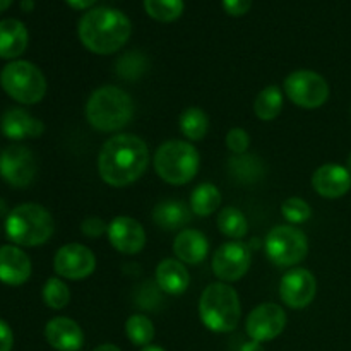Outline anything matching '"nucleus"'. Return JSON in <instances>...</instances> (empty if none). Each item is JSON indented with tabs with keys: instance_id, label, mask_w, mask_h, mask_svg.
<instances>
[{
	"instance_id": "nucleus-1",
	"label": "nucleus",
	"mask_w": 351,
	"mask_h": 351,
	"mask_svg": "<svg viewBox=\"0 0 351 351\" xmlns=\"http://www.w3.org/2000/svg\"><path fill=\"white\" fill-rule=\"evenodd\" d=\"M149 165V151L132 134L113 136L103 144L98 156L99 177L112 187H125L139 180Z\"/></svg>"
},
{
	"instance_id": "nucleus-2",
	"label": "nucleus",
	"mask_w": 351,
	"mask_h": 351,
	"mask_svg": "<svg viewBox=\"0 0 351 351\" xmlns=\"http://www.w3.org/2000/svg\"><path fill=\"white\" fill-rule=\"evenodd\" d=\"M132 33L130 19L119 9L96 7L81 17L77 34L89 51L110 55L119 51L129 41Z\"/></svg>"
},
{
	"instance_id": "nucleus-3",
	"label": "nucleus",
	"mask_w": 351,
	"mask_h": 351,
	"mask_svg": "<svg viewBox=\"0 0 351 351\" xmlns=\"http://www.w3.org/2000/svg\"><path fill=\"white\" fill-rule=\"evenodd\" d=\"M134 117L132 98L117 86H103L89 96L86 119L89 125L101 132H115L125 127Z\"/></svg>"
},
{
	"instance_id": "nucleus-4",
	"label": "nucleus",
	"mask_w": 351,
	"mask_h": 351,
	"mask_svg": "<svg viewBox=\"0 0 351 351\" xmlns=\"http://www.w3.org/2000/svg\"><path fill=\"white\" fill-rule=\"evenodd\" d=\"M53 218L43 206L24 202L10 209L5 218L7 239L14 245L40 247L53 235Z\"/></svg>"
},
{
	"instance_id": "nucleus-5",
	"label": "nucleus",
	"mask_w": 351,
	"mask_h": 351,
	"mask_svg": "<svg viewBox=\"0 0 351 351\" xmlns=\"http://www.w3.org/2000/svg\"><path fill=\"white\" fill-rule=\"evenodd\" d=\"M240 307L239 293L226 283H213L202 291L199 300V317L213 332H230L239 326Z\"/></svg>"
},
{
	"instance_id": "nucleus-6",
	"label": "nucleus",
	"mask_w": 351,
	"mask_h": 351,
	"mask_svg": "<svg viewBox=\"0 0 351 351\" xmlns=\"http://www.w3.org/2000/svg\"><path fill=\"white\" fill-rule=\"evenodd\" d=\"M154 170L171 185H185L197 175L201 156L191 143L167 141L154 154Z\"/></svg>"
},
{
	"instance_id": "nucleus-7",
	"label": "nucleus",
	"mask_w": 351,
	"mask_h": 351,
	"mask_svg": "<svg viewBox=\"0 0 351 351\" xmlns=\"http://www.w3.org/2000/svg\"><path fill=\"white\" fill-rule=\"evenodd\" d=\"M3 91L21 105L40 103L47 95V79L43 72L27 60H12L0 72Z\"/></svg>"
},
{
	"instance_id": "nucleus-8",
	"label": "nucleus",
	"mask_w": 351,
	"mask_h": 351,
	"mask_svg": "<svg viewBox=\"0 0 351 351\" xmlns=\"http://www.w3.org/2000/svg\"><path fill=\"white\" fill-rule=\"evenodd\" d=\"M266 254L276 266L291 267L307 257L308 240L305 233L295 226L280 225L267 233Z\"/></svg>"
},
{
	"instance_id": "nucleus-9",
	"label": "nucleus",
	"mask_w": 351,
	"mask_h": 351,
	"mask_svg": "<svg viewBox=\"0 0 351 351\" xmlns=\"http://www.w3.org/2000/svg\"><path fill=\"white\" fill-rule=\"evenodd\" d=\"M285 93L300 108H321L329 98V84L314 71L291 72L285 79Z\"/></svg>"
},
{
	"instance_id": "nucleus-10",
	"label": "nucleus",
	"mask_w": 351,
	"mask_h": 351,
	"mask_svg": "<svg viewBox=\"0 0 351 351\" xmlns=\"http://www.w3.org/2000/svg\"><path fill=\"white\" fill-rule=\"evenodd\" d=\"M36 158L27 147L12 144L0 153V177L12 187H27L36 177Z\"/></svg>"
},
{
	"instance_id": "nucleus-11",
	"label": "nucleus",
	"mask_w": 351,
	"mask_h": 351,
	"mask_svg": "<svg viewBox=\"0 0 351 351\" xmlns=\"http://www.w3.org/2000/svg\"><path fill=\"white\" fill-rule=\"evenodd\" d=\"M53 269L58 276L65 280H84L95 273L96 257L88 247L79 245V243H67L55 254Z\"/></svg>"
},
{
	"instance_id": "nucleus-12",
	"label": "nucleus",
	"mask_w": 351,
	"mask_h": 351,
	"mask_svg": "<svg viewBox=\"0 0 351 351\" xmlns=\"http://www.w3.org/2000/svg\"><path fill=\"white\" fill-rule=\"evenodd\" d=\"M287 328V314L278 304H261L249 314L247 335L252 341L266 343L276 339Z\"/></svg>"
},
{
	"instance_id": "nucleus-13",
	"label": "nucleus",
	"mask_w": 351,
	"mask_h": 351,
	"mask_svg": "<svg viewBox=\"0 0 351 351\" xmlns=\"http://www.w3.org/2000/svg\"><path fill=\"white\" fill-rule=\"evenodd\" d=\"M213 273L223 283H233L245 276L250 267V249L242 242H226L213 257Z\"/></svg>"
},
{
	"instance_id": "nucleus-14",
	"label": "nucleus",
	"mask_w": 351,
	"mask_h": 351,
	"mask_svg": "<svg viewBox=\"0 0 351 351\" xmlns=\"http://www.w3.org/2000/svg\"><path fill=\"white\" fill-rule=\"evenodd\" d=\"M317 293L314 274L304 267L291 269L281 278L280 297L290 308H305L312 304Z\"/></svg>"
},
{
	"instance_id": "nucleus-15",
	"label": "nucleus",
	"mask_w": 351,
	"mask_h": 351,
	"mask_svg": "<svg viewBox=\"0 0 351 351\" xmlns=\"http://www.w3.org/2000/svg\"><path fill=\"white\" fill-rule=\"evenodd\" d=\"M108 240L113 249L125 256L141 252L146 245V232L143 225L130 216H117L108 225Z\"/></svg>"
},
{
	"instance_id": "nucleus-16",
	"label": "nucleus",
	"mask_w": 351,
	"mask_h": 351,
	"mask_svg": "<svg viewBox=\"0 0 351 351\" xmlns=\"http://www.w3.org/2000/svg\"><path fill=\"white\" fill-rule=\"evenodd\" d=\"M315 192L326 199H338L351 189V171L341 165L328 163L319 167L312 177Z\"/></svg>"
},
{
	"instance_id": "nucleus-17",
	"label": "nucleus",
	"mask_w": 351,
	"mask_h": 351,
	"mask_svg": "<svg viewBox=\"0 0 351 351\" xmlns=\"http://www.w3.org/2000/svg\"><path fill=\"white\" fill-rule=\"evenodd\" d=\"M31 261L17 245L0 247V283L7 287H21L31 278Z\"/></svg>"
},
{
	"instance_id": "nucleus-18",
	"label": "nucleus",
	"mask_w": 351,
	"mask_h": 351,
	"mask_svg": "<svg viewBox=\"0 0 351 351\" xmlns=\"http://www.w3.org/2000/svg\"><path fill=\"white\" fill-rule=\"evenodd\" d=\"M0 130L7 139L23 141V139H36L43 134L45 125L41 120L34 119L31 113L23 108L5 110L0 119Z\"/></svg>"
},
{
	"instance_id": "nucleus-19",
	"label": "nucleus",
	"mask_w": 351,
	"mask_h": 351,
	"mask_svg": "<svg viewBox=\"0 0 351 351\" xmlns=\"http://www.w3.org/2000/svg\"><path fill=\"white\" fill-rule=\"evenodd\" d=\"M45 338L57 351H79L84 345L81 326L69 317H55L45 326Z\"/></svg>"
},
{
	"instance_id": "nucleus-20",
	"label": "nucleus",
	"mask_w": 351,
	"mask_h": 351,
	"mask_svg": "<svg viewBox=\"0 0 351 351\" xmlns=\"http://www.w3.org/2000/svg\"><path fill=\"white\" fill-rule=\"evenodd\" d=\"M173 252L180 263L199 264L209 252V242L199 230H182L173 240Z\"/></svg>"
},
{
	"instance_id": "nucleus-21",
	"label": "nucleus",
	"mask_w": 351,
	"mask_h": 351,
	"mask_svg": "<svg viewBox=\"0 0 351 351\" xmlns=\"http://www.w3.org/2000/svg\"><path fill=\"white\" fill-rule=\"evenodd\" d=\"M29 34L26 26L17 19L0 21V58L14 60L26 51Z\"/></svg>"
},
{
	"instance_id": "nucleus-22",
	"label": "nucleus",
	"mask_w": 351,
	"mask_h": 351,
	"mask_svg": "<svg viewBox=\"0 0 351 351\" xmlns=\"http://www.w3.org/2000/svg\"><path fill=\"white\" fill-rule=\"evenodd\" d=\"M191 276L178 259H165L156 267V285L168 295H182L189 288Z\"/></svg>"
},
{
	"instance_id": "nucleus-23",
	"label": "nucleus",
	"mask_w": 351,
	"mask_h": 351,
	"mask_svg": "<svg viewBox=\"0 0 351 351\" xmlns=\"http://www.w3.org/2000/svg\"><path fill=\"white\" fill-rule=\"evenodd\" d=\"M228 171L233 180L249 185L263 180L264 175H266V167H264L263 160L257 158L256 154L243 153L230 158Z\"/></svg>"
},
{
	"instance_id": "nucleus-24",
	"label": "nucleus",
	"mask_w": 351,
	"mask_h": 351,
	"mask_svg": "<svg viewBox=\"0 0 351 351\" xmlns=\"http://www.w3.org/2000/svg\"><path fill=\"white\" fill-rule=\"evenodd\" d=\"M153 221L160 228L178 230L191 221V209L182 201H165L153 209Z\"/></svg>"
},
{
	"instance_id": "nucleus-25",
	"label": "nucleus",
	"mask_w": 351,
	"mask_h": 351,
	"mask_svg": "<svg viewBox=\"0 0 351 351\" xmlns=\"http://www.w3.org/2000/svg\"><path fill=\"white\" fill-rule=\"evenodd\" d=\"M221 204V194L213 184H201L191 194V211L197 216H211Z\"/></svg>"
},
{
	"instance_id": "nucleus-26",
	"label": "nucleus",
	"mask_w": 351,
	"mask_h": 351,
	"mask_svg": "<svg viewBox=\"0 0 351 351\" xmlns=\"http://www.w3.org/2000/svg\"><path fill=\"white\" fill-rule=\"evenodd\" d=\"M281 108H283V93L278 86H267L257 95L256 101H254V113L257 119L264 120V122L276 119Z\"/></svg>"
},
{
	"instance_id": "nucleus-27",
	"label": "nucleus",
	"mask_w": 351,
	"mask_h": 351,
	"mask_svg": "<svg viewBox=\"0 0 351 351\" xmlns=\"http://www.w3.org/2000/svg\"><path fill=\"white\" fill-rule=\"evenodd\" d=\"M218 228L223 235L230 237L233 240H240L247 235V219L243 216V213L240 209L232 208H223L218 215Z\"/></svg>"
},
{
	"instance_id": "nucleus-28",
	"label": "nucleus",
	"mask_w": 351,
	"mask_h": 351,
	"mask_svg": "<svg viewBox=\"0 0 351 351\" xmlns=\"http://www.w3.org/2000/svg\"><path fill=\"white\" fill-rule=\"evenodd\" d=\"M209 129V119L201 108L191 106L180 115V130L187 139L201 141Z\"/></svg>"
},
{
	"instance_id": "nucleus-29",
	"label": "nucleus",
	"mask_w": 351,
	"mask_h": 351,
	"mask_svg": "<svg viewBox=\"0 0 351 351\" xmlns=\"http://www.w3.org/2000/svg\"><path fill=\"white\" fill-rule=\"evenodd\" d=\"M125 332L132 345L146 348V346L151 345L154 338V326L146 315L134 314L127 319Z\"/></svg>"
},
{
	"instance_id": "nucleus-30",
	"label": "nucleus",
	"mask_w": 351,
	"mask_h": 351,
	"mask_svg": "<svg viewBox=\"0 0 351 351\" xmlns=\"http://www.w3.org/2000/svg\"><path fill=\"white\" fill-rule=\"evenodd\" d=\"M144 9L160 23H173L184 12V0H144Z\"/></svg>"
},
{
	"instance_id": "nucleus-31",
	"label": "nucleus",
	"mask_w": 351,
	"mask_h": 351,
	"mask_svg": "<svg viewBox=\"0 0 351 351\" xmlns=\"http://www.w3.org/2000/svg\"><path fill=\"white\" fill-rule=\"evenodd\" d=\"M43 302L53 311H62L71 302V290L60 278H50L41 291Z\"/></svg>"
},
{
	"instance_id": "nucleus-32",
	"label": "nucleus",
	"mask_w": 351,
	"mask_h": 351,
	"mask_svg": "<svg viewBox=\"0 0 351 351\" xmlns=\"http://www.w3.org/2000/svg\"><path fill=\"white\" fill-rule=\"evenodd\" d=\"M147 62L141 51H127L123 57L119 58L117 62V74L120 77L127 79V81H134V79H139L143 75V72L146 71Z\"/></svg>"
},
{
	"instance_id": "nucleus-33",
	"label": "nucleus",
	"mask_w": 351,
	"mask_h": 351,
	"mask_svg": "<svg viewBox=\"0 0 351 351\" xmlns=\"http://www.w3.org/2000/svg\"><path fill=\"white\" fill-rule=\"evenodd\" d=\"M281 213L287 218V221L293 223V225H300V223H305L311 219L312 208L304 199L290 197L281 204Z\"/></svg>"
},
{
	"instance_id": "nucleus-34",
	"label": "nucleus",
	"mask_w": 351,
	"mask_h": 351,
	"mask_svg": "<svg viewBox=\"0 0 351 351\" xmlns=\"http://www.w3.org/2000/svg\"><path fill=\"white\" fill-rule=\"evenodd\" d=\"M249 146H250V137L243 129L235 127V129H232L228 134H226V147H228L233 154L247 153Z\"/></svg>"
},
{
	"instance_id": "nucleus-35",
	"label": "nucleus",
	"mask_w": 351,
	"mask_h": 351,
	"mask_svg": "<svg viewBox=\"0 0 351 351\" xmlns=\"http://www.w3.org/2000/svg\"><path fill=\"white\" fill-rule=\"evenodd\" d=\"M81 230L86 237L89 239H98V237L105 235L108 232V225L103 221L101 218H96V216H89L84 221L81 223Z\"/></svg>"
},
{
	"instance_id": "nucleus-36",
	"label": "nucleus",
	"mask_w": 351,
	"mask_h": 351,
	"mask_svg": "<svg viewBox=\"0 0 351 351\" xmlns=\"http://www.w3.org/2000/svg\"><path fill=\"white\" fill-rule=\"evenodd\" d=\"M250 5H252V0H223V9L233 17H240L249 12Z\"/></svg>"
},
{
	"instance_id": "nucleus-37",
	"label": "nucleus",
	"mask_w": 351,
	"mask_h": 351,
	"mask_svg": "<svg viewBox=\"0 0 351 351\" xmlns=\"http://www.w3.org/2000/svg\"><path fill=\"white\" fill-rule=\"evenodd\" d=\"M14 332L5 321L0 319V351H12Z\"/></svg>"
},
{
	"instance_id": "nucleus-38",
	"label": "nucleus",
	"mask_w": 351,
	"mask_h": 351,
	"mask_svg": "<svg viewBox=\"0 0 351 351\" xmlns=\"http://www.w3.org/2000/svg\"><path fill=\"white\" fill-rule=\"evenodd\" d=\"M72 9H77V10H84L89 9L91 5H95L96 0H65Z\"/></svg>"
},
{
	"instance_id": "nucleus-39",
	"label": "nucleus",
	"mask_w": 351,
	"mask_h": 351,
	"mask_svg": "<svg viewBox=\"0 0 351 351\" xmlns=\"http://www.w3.org/2000/svg\"><path fill=\"white\" fill-rule=\"evenodd\" d=\"M240 351H264L263 343H257V341H249L240 348Z\"/></svg>"
},
{
	"instance_id": "nucleus-40",
	"label": "nucleus",
	"mask_w": 351,
	"mask_h": 351,
	"mask_svg": "<svg viewBox=\"0 0 351 351\" xmlns=\"http://www.w3.org/2000/svg\"><path fill=\"white\" fill-rule=\"evenodd\" d=\"M93 351H122V350H120L117 345H112V343H105V345L96 346Z\"/></svg>"
},
{
	"instance_id": "nucleus-41",
	"label": "nucleus",
	"mask_w": 351,
	"mask_h": 351,
	"mask_svg": "<svg viewBox=\"0 0 351 351\" xmlns=\"http://www.w3.org/2000/svg\"><path fill=\"white\" fill-rule=\"evenodd\" d=\"M9 208H7V202L5 199L0 197V218H7L9 216Z\"/></svg>"
},
{
	"instance_id": "nucleus-42",
	"label": "nucleus",
	"mask_w": 351,
	"mask_h": 351,
	"mask_svg": "<svg viewBox=\"0 0 351 351\" xmlns=\"http://www.w3.org/2000/svg\"><path fill=\"white\" fill-rule=\"evenodd\" d=\"M21 7H23L24 12H29V10H33L34 2H33V0H23V3H21Z\"/></svg>"
},
{
	"instance_id": "nucleus-43",
	"label": "nucleus",
	"mask_w": 351,
	"mask_h": 351,
	"mask_svg": "<svg viewBox=\"0 0 351 351\" xmlns=\"http://www.w3.org/2000/svg\"><path fill=\"white\" fill-rule=\"evenodd\" d=\"M10 5H12V0H0V12L9 9Z\"/></svg>"
},
{
	"instance_id": "nucleus-44",
	"label": "nucleus",
	"mask_w": 351,
	"mask_h": 351,
	"mask_svg": "<svg viewBox=\"0 0 351 351\" xmlns=\"http://www.w3.org/2000/svg\"><path fill=\"white\" fill-rule=\"evenodd\" d=\"M141 351H165V350L161 348V346H153V345H149V346H146V348H143Z\"/></svg>"
},
{
	"instance_id": "nucleus-45",
	"label": "nucleus",
	"mask_w": 351,
	"mask_h": 351,
	"mask_svg": "<svg viewBox=\"0 0 351 351\" xmlns=\"http://www.w3.org/2000/svg\"><path fill=\"white\" fill-rule=\"evenodd\" d=\"M346 168L351 171V153L348 154V158H346Z\"/></svg>"
}]
</instances>
